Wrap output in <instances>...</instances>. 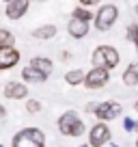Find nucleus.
I'll return each mask as SVG.
<instances>
[{"mask_svg": "<svg viewBox=\"0 0 138 147\" xmlns=\"http://www.w3.org/2000/svg\"><path fill=\"white\" fill-rule=\"evenodd\" d=\"M125 39H127L129 43H134V48H136V52H138V22L129 24V26L125 28Z\"/></svg>", "mask_w": 138, "mask_h": 147, "instance_id": "18", "label": "nucleus"}, {"mask_svg": "<svg viewBox=\"0 0 138 147\" xmlns=\"http://www.w3.org/2000/svg\"><path fill=\"white\" fill-rule=\"evenodd\" d=\"M134 110H138V100H136V102H134Z\"/></svg>", "mask_w": 138, "mask_h": 147, "instance_id": "26", "label": "nucleus"}, {"mask_svg": "<svg viewBox=\"0 0 138 147\" xmlns=\"http://www.w3.org/2000/svg\"><path fill=\"white\" fill-rule=\"evenodd\" d=\"M71 18H74V20H80V22H86V24H91V22H93V18H95V13L78 5V7L74 9V13H71Z\"/></svg>", "mask_w": 138, "mask_h": 147, "instance_id": "17", "label": "nucleus"}, {"mask_svg": "<svg viewBox=\"0 0 138 147\" xmlns=\"http://www.w3.org/2000/svg\"><path fill=\"white\" fill-rule=\"evenodd\" d=\"M60 59L67 61V59H71V54H69V52H63V54H60Z\"/></svg>", "mask_w": 138, "mask_h": 147, "instance_id": "25", "label": "nucleus"}, {"mask_svg": "<svg viewBox=\"0 0 138 147\" xmlns=\"http://www.w3.org/2000/svg\"><path fill=\"white\" fill-rule=\"evenodd\" d=\"M136 147H138V136H136Z\"/></svg>", "mask_w": 138, "mask_h": 147, "instance_id": "28", "label": "nucleus"}, {"mask_svg": "<svg viewBox=\"0 0 138 147\" xmlns=\"http://www.w3.org/2000/svg\"><path fill=\"white\" fill-rule=\"evenodd\" d=\"M28 9H30V2H26V0H9L5 7V13L9 20H19L26 15Z\"/></svg>", "mask_w": 138, "mask_h": 147, "instance_id": "8", "label": "nucleus"}, {"mask_svg": "<svg viewBox=\"0 0 138 147\" xmlns=\"http://www.w3.org/2000/svg\"><path fill=\"white\" fill-rule=\"evenodd\" d=\"M117 20H119V7L115 2H101V7L95 11L93 24L99 32H106L117 24Z\"/></svg>", "mask_w": 138, "mask_h": 147, "instance_id": "3", "label": "nucleus"}, {"mask_svg": "<svg viewBox=\"0 0 138 147\" xmlns=\"http://www.w3.org/2000/svg\"><path fill=\"white\" fill-rule=\"evenodd\" d=\"M22 78H24V82L26 84H39V82H46L48 80V76L46 74H41L39 69H35V67H24L22 69Z\"/></svg>", "mask_w": 138, "mask_h": 147, "instance_id": "13", "label": "nucleus"}, {"mask_svg": "<svg viewBox=\"0 0 138 147\" xmlns=\"http://www.w3.org/2000/svg\"><path fill=\"white\" fill-rule=\"evenodd\" d=\"M97 104H99V102H91V104H86V113H93V115H95Z\"/></svg>", "mask_w": 138, "mask_h": 147, "instance_id": "23", "label": "nucleus"}, {"mask_svg": "<svg viewBox=\"0 0 138 147\" xmlns=\"http://www.w3.org/2000/svg\"><path fill=\"white\" fill-rule=\"evenodd\" d=\"M110 141H112V130L108 123L97 121L88 130V147H104V145H110Z\"/></svg>", "mask_w": 138, "mask_h": 147, "instance_id": "6", "label": "nucleus"}, {"mask_svg": "<svg viewBox=\"0 0 138 147\" xmlns=\"http://www.w3.org/2000/svg\"><path fill=\"white\" fill-rule=\"evenodd\" d=\"M80 7H84V9L91 11V7H97V9H99L101 2H97V0H80Z\"/></svg>", "mask_w": 138, "mask_h": 147, "instance_id": "22", "label": "nucleus"}, {"mask_svg": "<svg viewBox=\"0 0 138 147\" xmlns=\"http://www.w3.org/2000/svg\"><path fill=\"white\" fill-rule=\"evenodd\" d=\"M30 67L39 69V71L46 74V76H50V74L54 71V63H52L48 56H35V59H30Z\"/></svg>", "mask_w": 138, "mask_h": 147, "instance_id": "15", "label": "nucleus"}, {"mask_svg": "<svg viewBox=\"0 0 138 147\" xmlns=\"http://www.w3.org/2000/svg\"><path fill=\"white\" fill-rule=\"evenodd\" d=\"M13 147H46V134L39 128H24L13 136Z\"/></svg>", "mask_w": 138, "mask_h": 147, "instance_id": "4", "label": "nucleus"}, {"mask_svg": "<svg viewBox=\"0 0 138 147\" xmlns=\"http://www.w3.org/2000/svg\"><path fill=\"white\" fill-rule=\"evenodd\" d=\"M136 134H138V119H136Z\"/></svg>", "mask_w": 138, "mask_h": 147, "instance_id": "27", "label": "nucleus"}, {"mask_svg": "<svg viewBox=\"0 0 138 147\" xmlns=\"http://www.w3.org/2000/svg\"><path fill=\"white\" fill-rule=\"evenodd\" d=\"M123 115V104L115 100H106V102H99L95 110V117L101 121V123H108V121H115Z\"/></svg>", "mask_w": 138, "mask_h": 147, "instance_id": "5", "label": "nucleus"}, {"mask_svg": "<svg viewBox=\"0 0 138 147\" xmlns=\"http://www.w3.org/2000/svg\"><path fill=\"white\" fill-rule=\"evenodd\" d=\"M88 30H91V24H86V22H80V20H74V18L67 22V32L74 39H84L88 35Z\"/></svg>", "mask_w": 138, "mask_h": 147, "instance_id": "11", "label": "nucleus"}, {"mask_svg": "<svg viewBox=\"0 0 138 147\" xmlns=\"http://www.w3.org/2000/svg\"><path fill=\"white\" fill-rule=\"evenodd\" d=\"M15 43V37L11 30H7V28H0V48H9Z\"/></svg>", "mask_w": 138, "mask_h": 147, "instance_id": "19", "label": "nucleus"}, {"mask_svg": "<svg viewBox=\"0 0 138 147\" xmlns=\"http://www.w3.org/2000/svg\"><path fill=\"white\" fill-rule=\"evenodd\" d=\"M84 78H86V71L80 67L76 69H69L67 74H65V82L69 84V87H78V84H84Z\"/></svg>", "mask_w": 138, "mask_h": 147, "instance_id": "16", "label": "nucleus"}, {"mask_svg": "<svg viewBox=\"0 0 138 147\" xmlns=\"http://www.w3.org/2000/svg\"><path fill=\"white\" fill-rule=\"evenodd\" d=\"M123 130L125 132H136V119L134 117H123Z\"/></svg>", "mask_w": 138, "mask_h": 147, "instance_id": "21", "label": "nucleus"}, {"mask_svg": "<svg viewBox=\"0 0 138 147\" xmlns=\"http://www.w3.org/2000/svg\"><path fill=\"white\" fill-rule=\"evenodd\" d=\"M0 147H2V145H0Z\"/></svg>", "mask_w": 138, "mask_h": 147, "instance_id": "30", "label": "nucleus"}, {"mask_svg": "<svg viewBox=\"0 0 138 147\" xmlns=\"http://www.w3.org/2000/svg\"><path fill=\"white\" fill-rule=\"evenodd\" d=\"M5 117H7V110H5V106H2V104H0V121H2V119H5Z\"/></svg>", "mask_w": 138, "mask_h": 147, "instance_id": "24", "label": "nucleus"}, {"mask_svg": "<svg viewBox=\"0 0 138 147\" xmlns=\"http://www.w3.org/2000/svg\"><path fill=\"white\" fill-rule=\"evenodd\" d=\"M91 63H93V67H99V69H106V71H112L115 67H119L121 54H119V50H117L115 46L104 43V46H97L95 50H93Z\"/></svg>", "mask_w": 138, "mask_h": 147, "instance_id": "1", "label": "nucleus"}, {"mask_svg": "<svg viewBox=\"0 0 138 147\" xmlns=\"http://www.w3.org/2000/svg\"><path fill=\"white\" fill-rule=\"evenodd\" d=\"M17 63H19V50H15V46L0 48V71L15 67Z\"/></svg>", "mask_w": 138, "mask_h": 147, "instance_id": "9", "label": "nucleus"}, {"mask_svg": "<svg viewBox=\"0 0 138 147\" xmlns=\"http://www.w3.org/2000/svg\"><path fill=\"white\" fill-rule=\"evenodd\" d=\"M110 82V71L99 67H91L86 71V78H84V87L91 89V91H97V89H104Z\"/></svg>", "mask_w": 138, "mask_h": 147, "instance_id": "7", "label": "nucleus"}, {"mask_svg": "<svg viewBox=\"0 0 138 147\" xmlns=\"http://www.w3.org/2000/svg\"><path fill=\"white\" fill-rule=\"evenodd\" d=\"M58 132L63 134V136H69V138H78L84 134V130H86V125H84L82 117L76 113V110H67V113H63V115L58 117Z\"/></svg>", "mask_w": 138, "mask_h": 147, "instance_id": "2", "label": "nucleus"}, {"mask_svg": "<svg viewBox=\"0 0 138 147\" xmlns=\"http://www.w3.org/2000/svg\"><path fill=\"white\" fill-rule=\"evenodd\" d=\"M39 110H41V102H39V100H28V102H26V113L37 115Z\"/></svg>", "mask_w": 138, "mask_h": 147, "instance_id": "20", "label": "nucleus"}, {"mask_svg": "<svg viewBox=\"0 0 138 147\" xmlns=\"http://www.w3.org/2000/svg\"><path fill=\"white\" fill-rule=\"evenodd\" d=\"M56 32H58V28H56L54 24H43V26H37L35 30H32V37H35V39H43V41H48V39H54Z\"/></svg>", "mask_w": 138, "mask_h": 147, "instance_id": "14", "label": "nucleus"}, {"mask_svg": "<svg viewBox=\"0 0 138 147\" xmlns=\"http://www.w3.org/2000/svg\"><path fill=\"white\" fill-rule=\"evenodd\" d=\"M121 80H123L125 87H138V61H132V63L123 69Z\"/></svg>", "mask_w": 138, "mask_h": 147, "instance_id": "12", "label": "nucleus"}, {"mask_svg": "<svg viewBox=\"0 0 138 147\" xmlns=\"http://www.w3.org/2000/svg\"><path fill=\"white\" fill-rule=\"evenodd\" d=\"M82 147H88V145H82Z\"/></svg>", "mask_w": 138, "mask_h": 147, "instance_id": "29", "label": "nucleus"}, {"mask_svg": "<svg viewBox=\"0 0 138 147\" xmlns=\"http://www.w3.org/2000/svg\"><path fill=\"white\" fill-rule=\"evenodd\" d=\"M26 95H28V87L24 82L11 80V82L5 84V97L7 100H26Z\"/></svg>", "mask_w": 138, "mask_h": 147, "instance_id": "10", "label": "nucleus"}]
</instances>
